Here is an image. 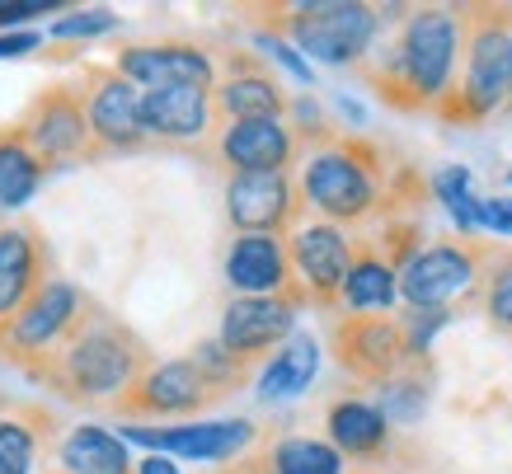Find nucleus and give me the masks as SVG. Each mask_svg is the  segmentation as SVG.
Masks as SVG:
<instances>
[{
	"label": "nucleus",
	"instance_id": "15",
	"mask_svg": "<svg viewBox=\"0 0 512 474\" xmlns=\"http://www.w3.org/2000/svg\"><path fill=\"white\" fill-rule=\"evenodd\" d=\"M141 118H146V137H202L212 123V90H193V85L141 90Z\"/></svg>",
	"mask_w": 512,
	"mask_h": 474
},
{
	"label": "nucleus",
	"instance_id": "17",
	"mask_svg": "<svg viewBox=\"0 0 512 474\" xmlns=\"http://www.w3.org/2000/svg\"><path fill=\"white\" fill-rule=\"evenodd\" d=\"M76 310H80V291L71 287V282H47V287H38V296L10 320V348H19V352L47 348L57 334L71 329Z\"/></svg>",
	"mask_w": 512,
	"mask_h": 474
},
{
	"label": "nucleus",
	"instance_id": "14",
	"mask_svg": "<svg viewBox=\"0 0 512 474\" xmlns=\"http://www.w3.org/2000/svg\"><path fill=\"white\" fill-rule=\"evenodd\" d=\"M221 155L240 174H282L292 160V132L282 118H249L221 132Z\"/></svg>",
	"mask_w": 512,
	"mask_h": 474
},
{
	"label": "nucleus",
	"instance_id": "21",
	"mask_svg": "<svg viewBox=\"0 0 512 474\" xmlns=\"http://www.w3.org/2000/svg\"><path fill=\"white\" fill-rule=\"evenodd\" d=\"M320 371V343L311 334H292L278 348V357H268L264 376H259V399L264 404H278V399H296L306 395V385L315 381Z\"/></svg>",
	"mask_w": 512,
	"mask_h": 474
},
{
	"label": "nucleus",
	"instance_id": "2",
	"mask_svg": "<svg viewBox=\"0 0 512 474\" xmlns=\"http://www.w3.org/2000/svg\"><path fill=\"white\" fill-rule=\"evenodd\" d=\"M141 367L137 338L118 324H94L62 352V385L76 399H104L123 390Z\"/></svg>",
	"mask_w": 512,
	"mask_h": 474
},
{
	"label": "nucleus",
	"instance_id": "22",
	"mask_svg": "<svg viewBox=\"0 0 512 474\" xmlns=\"http://www.w3.org/2000/svg\"><path fill=\"white\" fill-rule=\"evenodd\" d=\"M386 432H390L386 413L367 404V399H339L329 409V437L348 456H376L386 446Z\"/></svg>",
	"mask_w": 512,
	"mask_h": 474
},
{
	"label": "nucleus",
	"instance_id": "8",
	"mask_svg": "<svg viewBox=\"0 0 512 474\" xmlns=\"http://www.w3.org/2000/svg\"><path fill=\"white\" fill-rule=\"evenodd\" d=\"M334 348H339L343 367L367 381H390L409 357L404 329L395 320H343L334 329Z\"/></svg>",
	"mask_w": 512,
	"mask_h": 474
},
{
	"label": "nucleus",
	"instance_id": "34",
	"mask_svg": "<svg viewBox=\"0 0 512 474\" xmlns=\"http://www.w3.org/2000/svg\"><path fill=\"white\" fill-rule=\"evenodd\" d=\"M447 320H451L447 310H409V315H404V324H400L404 343H409V357H419V352L428 348V338H433Z\"/></svg>",
	"mask_w": 512,
	"mask_h": 474
},
{
	"label": "nucleus",
	"instance_id": "37",
	"mask_svg": "<svg viewBox=\"0 0 512 474\" xmlns=\"http://www.w3.org/2000/svg\"><path fill=\"white\" fill-rule=\"evenodd\" d=\"M38 43H43V33H33V29H24V33H0V57H24V52H33Z\"/></svg>",
	"mask_w": 512,
	"mask_h": 474
},
{
	"label": "nucleus",
	"instance_id": "31",
	"mask_svg": "<svg viewBox=\"0 0 512 474\" xmlns=\"http://www.w3.org/2000/svg\"><path fill=\"white\" fill-rule=\"evenodd\" d=\"M193 367L207 376V385H235L240 371H245V362H240L226 343H202L198 357H193Z\"/></svg>",
	"mask_w": 512,
	"mask_h": 474
},
{
	"label": "nucleus",
	"instance_id": "23",
	"mask_svg": "<svg viewBox=\"0 0 512 474\" xmlns=\"http://www.w3.org/2000/svg\"><path fill=\"white\" fill-rule=\"evenodd\" d=\"M62 470L66 474H132L127 446L104 428H71L62 442Z\"/></svg>",
	"mask_w": 512,
	"mask_h": 474
},
{
	"label": "nucleus",
	"instance_id": "20",
	"mask_svg": "<svg viewBox=\"0 0 512 474\" xmlns=\"http://www.w3.org/2000/svg\"><path fill=\"white\" fill-rule=\"evenodd\" d=\"M38 249L29 230H0V320H15L38 296Z\"/></svg>",
	"mask_w": 512,
	"mask_h": 474
},
{
	"label": "nucleus",
	"instance_id": "29",
	"mask_svg": "<svg viewBox=\"0 0 512 474\" xmlns=\"http://www.w3.org/2000/svg\"><path fill=\"white\" fill-rule=\"evenodd\" d=\"M428 404L419 381H409V376H390L386 381V395H381V413H386V423H414Z\"/></svg>",
	"mask_w": 512,
	"mask_h": 474
},
{
	"label": "nucleus",
	"instance_id": "24",
	"mask_svg": "<svg viewBox=\"0 0 512 474\" xmlns=\"http://www.w3.org/2000/svg\"><path fill=\"white\" fill-rule=\"evenodd\" d=\"M400 296V273L381 263L376 254L353 259V273L343 282V306L348 310H390Z\"/></svg>",
	"mask_w": 512,
	"mask_h": 474
},
{
	"label": "nucleus",
	"instance_id": "13",
	"mask_svg": "<svg viewBox=\"0 0 512 474\" xmlns=\"http://www.w3.org/2000/svg\"><path fill=\"white\" fill-rule=\"evenodd\" d=\"M226 212L240 226V235H273L292 216L287 174H235L226 188Z\"/></svg>",
	"mask_w": 512,
	"mask_h": 474
},
{
	"label": "nucleus",
	"instance_id": "16",
	"mask_svg": "<svg viewBox=\"0 0 512 474\" xmlns=\"http://www.w3.org/2000/svg\"><path fill=\"white\" fill-rule=\"evenodd\" d=\"M90 132L104 146H137L146 137L141 118V90L127 76H99L90 90Z\"/></svg>",
	"mask_w": 512,
	"mask_h": 474
},
{
	"label": "nucleus",
	"instance_id": "35",
	"mask_svg": "<svg viewBox=\"0 0 512 474\" xmlns=\"http://www.w3.org/2000/svg\"><path fill=\"white\" fill-rule=\"evenodd\" d=\"M480 226L498 230V235H512V198H489L480 207Z\"/></svg>",
	"mask_w": 512,
	"mask_h": 474
},
{
	"label": "nucleus",
	"instance_id": "12",
	"mask_svg": "<svg viewBox=\"0 0 512 474\" xmlns=\"http://www.w3.org/2000/svg\"><path fill=\"white\" fill-rule=\"evenodd\" d=\"M90 137V113L80 108L76 94L66 90H52L43 94L38 104H33L29 123H24V141H29V151L38 160H66V155H76Z\"/></svg>",
	"mask_w": 512,
	"mask_h": 474
},
{
	"label": "nucleus",
	"instance_id": "18",
	"mask_svg": "<svg viewBox=\"0 0 512 474\" xmlns=\"http://www.w3.org/2000/svg\"><path fill=\"white\" fill-rule=\"evenodd\" d=\"M226 277L245 296H278L287 287V249L278 235H240L226 254Z\"/></svg>",
	"mask_w": 512,
	"mask_h": 474
},
{
	"label": "nucleus",
	"instance_id": "28",
	"mask_svg": "<svg viewBox=\"0 0 512 474\" xmlns=\"http://www.w3.org/2000/svg\"><path fill=\"white\" fill-rule=\"evenodd\" d=\"M433 193L442 202H447V212L456 216V226L461 230H475L480 226V207L484 202L470 193V174L461 165H447V169H437V179H433Z\"/></svg>",
	"mask_w": 512,
	"mask_h": 474
},
{
	"label": "nucleus",
	"instance_id": "40",
	"mask_svg": "<svg viewBox=\"0 0 512 474\" xmlns=\"http://www.w3.org/2000/svg\"><path fill=\"white\" fill-rule=\"evenodd\" d=\"M508 94H512V33H508Z\"/></svg>",
	"mask_w": 512,
	"mask_h": 474
},
{
	"label": "nucleus",
	"instance_id": "7",
	"mask_svg": "<svg viewBox=\"0 0 512 474\" xmlns=\"http://www.w3.org/2000/svg\"><path fill=\"white\" fill-rule=\"evenodd\" d=\"M118 76H127L137 90H165V85L212 90V62H207V52L184 47V43L123 47L118 52Z\"/></svg>",
	"mask_w": 512,
	"mask_h": 474
},
{
	"label": "nucleus",
	"instance_id": "5",
	"mask_svg": "<svg viewBox=\"0 0 512 474\" xmlns=\"http://www.w3.org/2000/svg\"><path fill=\"white\" fill-rule=\"evenodd\" d=\"M301 188H306L315 212H325L329 221H353L376 198L372 174L353 151H320L301 174Z\"/></svg>",
	"mask_w": 512,
	"mask_h": 474
},
{
	"label": "nucleus",
	"instance_id": "1",
	"mask_svg": "<svg viewBox=\"0 0 512 474\" xmlns=\"http://www.w3.org/2000/svg\"><path fill=\"white\" fill-rule=\"evenodd\" d=\"M456 47H461V19L442 10V5L414 10L404 19L400 47H395V71H400L404 90L419 94V104H433V99L447 94L451 71H456Z\"/></svg>",
	"mask_w": 512,
	"mask_h": 474
},
{
	"label": "nucleus",
	"instance_id": "39",
	"mask_svg": "<svg viewBox=\"0 0 512 474\" xmlns=\"http://www.w3.org/2000/svg\"><path fill=\"white\" fill-rule=\"evenodd\" d=\"M141 474H179V470H174L170 456H146L141 460Z\"/></svg>",
	"mask_w": 512,
	"mask_h": 474
},
{
	"label": "nucleus",
	"instance_id": "11",
	"mask_svg": "<svg viewBox=\"0 0 512 474\" xmlns=\"http://www.w3.org/2000/svg\"><path fill=\"white\" fill-rule=\"evenodd\" d=\"M292 263L301 268L306 287L320 296V301H334L343 296V282L353 273V245L339 226H301L292 235Z\"/></svg>",
	"mask_w": 512,
	"mask_h": 474
},
{
	"label": "nucleus",
	"instance_id": "10",
	"mask_svg": "<svg viewBox=\"0 0 512 474\" xmlns=\"http://www.w3.org/2000/svg\"><path fill=\"white\" fill-rule=\"evenodd\" d=\"M127 437L141 446H156L165 456L184 460H231L254 442V423L231 418V423H188V428H127Z\"/></svg>",
	"mask_w": 512,
	"mask_h": 474
},
{
	"label": "nucleus",
	"instance_id": "30",
	"mask_svg": "<svg viewBox=\"0 0 512 474\" xmlns=\"http://www.w3.org/2000/svg\"><path fill=\"white\" fill-rule=\"evenodd\" d=\"M33 470V432L15 418H0V474Z\"/></svg>",
	"mask_w": 512,
	"mask_h": 474
},
{
	"label": "nucleus",
	"instance_id": "9",
	"mask_svg": "<svg viewBox=\"0 0 512 474\" xmlns=\"http://www.w3.org/2000/svg\"><path fill=\"white\" fill-rule=\"evenodd\" d=\"M292 324H296V306L287 296H240L221 315V343L245 362L254 352L292 338Z\"/></svg>",
	"mask_w": 512,
	"mask_h": 474
},
{
	"label": "nucleus",
	"instance_id": "6",
	"mask_svg": "<svg viewBox=\"0 0 512 474\" xmlns=\"http://www.w3.org/2000/svg\"><path fill=\"white\" fill-rule=\"evenodd\" d=\"M470 282H475V259L456 245L419 249L400 268V291L414 310H447L451 296L470 291Z\"/></svg>",
	"mask_w": 512,
	"mask_h": 474
},
{
	"label": "nucleus",
	"instance_id": "26",
	"mask_svg": "<svg viewBox=\"0 0 512 474\" xmlns=\"http://www.w3.org/2000/svg\"><path fill=\"white\" fill-rule=\"evenodd\" d=\"M43 184V160L24 141H0V207H24Z\"/></svg>",
	"mask_w": 512,
	"mask_h": 474
},
{
	"label": "nucleus",
	"instance_id": "25",
	"mask_svg": "<svg viewBox=\"0 0 512 474\" xmlns=\"http://www.w3.org/2000/svg\"><path fill=\"white\" fill-rule=\"evenodd\" d=\"M217 104L231 123H249V118H278L287 99H282V90L268 76H254V71H249V76H231L221 85Z\"/></svg>",
	"mask_w": 512,
	"mask_h": 474
},
{
	"label": "nucleus",
	"instance_id": "19",
	"mask_svg": "<svg viewBox=\"0 0 512 474\" xmlns=\"http://www.w3.org/2000/svg\"><path fill=\"white\" fill-rule=\"evenodd\" d=\"M207 376H202L193 362H165V367H156L146 381L137 385V404L141 413H188L198 409L202 399H207Z\"/></svg>",
	"mask_w": 512,
	"mask_h": 474
},
{
	"label": "nucleus",
	"instance_id": "32",
	"mask_svg": "<svg viewBox=\"0 0 512 474\" xmlns=\"http://www.w3.org/2000/svg\"><path fill=\"white\" fill-rule=\"evenodd\" d=\"M118 19H113V10H71V15H62L57 24H52V38H94V33H109Z\"/></svg>",
	"mask_w": 512,
	"mask_h": 474
},
{
	"label": "nucleus",
	"instance_id": "3",
	"mask_svg": "<svg viewBox=\"0 0 512 474\" xmlns=\"http://www.w3.org/2000/svg\"><path fill=\"white\" fill-rule=\"evenodd\" d=\"M376 10L372 5H353V0H315V5H296L292 10V38L296 52L320 57L329 66L357 62L376 38Z\"/></svg>",
	"mask_w": 512,
	"mask_h": 474
},
{
	"label": "nucleus",
	"instance_id": "33",
	"mask_svg": "<svg viewBox=\"0 0 512 474\" xmlns=\"http://www.w3.org/2000/svg\"><path fill=\"white\" fill-rule=\"evenodd\" d=\"M489 320L498 329H512V254L489 277Z\"/></svg>",
	"mask_w": 512,
	"mask_h": 474
},
{
	"label": "nucleus",
	"instance_id": "27",
	"mask_svg": "<svg viewBox=\"0 0 512 474\" xmlns=\"http://www.w3.org/2000/svg\"><path fill=\"white\" fill-rule=\"evenodd\" d=\"M268 465H273V474H343L339 446L315 442V437H287V442H278Z\"/></svg>",
	"mask_w": 512,
	"mask_h": 474
},
{
	"label": "nucleus",
	"instance_id": "36",
	"mask_svg": "<svg viewBox=\"0 0 512 474\" xmlns=\"http://www.w3.org/2000/svg\"><path fill=\"white\" fill-rule=\"evenodd\" d=\"M259 43H264L268 52H273V57H278V62L287 66V71H292L296 80H306V85H311V66L301 62V52H296L292 43H278V38H259Z\"/></svg>",
	"mask_w": 512,
	"mask_h": 474
},
{
	"label": "nucleus",
	"instance_id": "4",
	"mask_svg": "<svg viewBox=\"0 0 512 474\" xmlns=\"http://www.w3.org/2000/svg\"><path fill=\"white\" fill-rule=\"evenodd\" d=\"M508 19L503 10H484L466 43V80H461V118H484L508 94Z\"/></svg>",
	"mask_w": 512,
	"mask_h": 474
},
{
	"label": "nucleus",
	"instance_id": "38",
	"mask_svg": "<svg viewBox=\"0 0 512 474\" xmlns=\"http://www.w3.org/2000/svg\"><path fill=\"white\" fill-rule=\"evenodd\" d=\"M43 10H47L43 0H19V5H0V29H10V24H19V19L43 15Z\"/></svg>",
	"mask_w": 512,
	"mask_h": 474
}]
</instances>
